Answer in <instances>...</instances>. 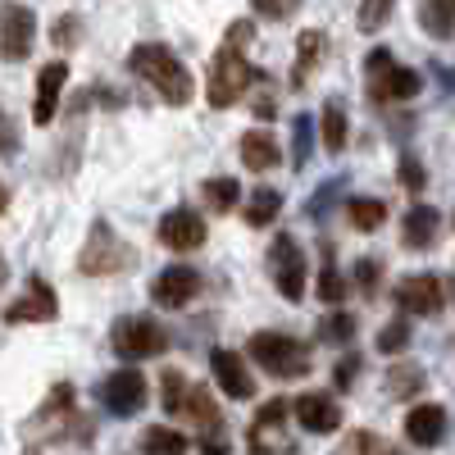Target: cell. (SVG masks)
I'll list each match as a JSON object with an SVG mask.
<instances>
[{"label":"cell","instance_id":"1","mask_svg":"<svg viewBox=\"0 0 455 455\" xmlns=\"http://www.w3.org/2000/svg\"><path fill=\"white\" fill-rule=\"evenodd\" d=\"M255 42V23L237 19V23H228V36H223V46L214 51L210 60V73H205V100L214 109H228V105H237L251 83L259 78V68L246 60V46Z\"/></svg>","mask_w":455,"mask_h":455},{"label":"cell","instance_id":"2","mask_svg":"<svg viewBox=\"0 0 455 455\" xmlns=\"http://www.w3.org/2000/svg\"><path fill=\"white\" fill-rule=\"evenodd\" d=\"M128 73H132V78H141L150 92H156L160 100H169L173 109L192 105V96H196L192 73H187V64H182L164 42H141V46H132V51H128Z\"/></svg>","mask_w":455,"mask_h":455},{"label":"cell","instance_id":"3","mask_svg":"<svg viewBox=\"0 0 455 455\" xmlns=\"http://www.w3.org/2000/svg\"><path fill=\"white\" fill-rule=\"evenodd\" d=\"M23 437L28 442H78V446H87L92 442V419L73 410V387L60 383L46 396V405L23 424Z\"/></svg>","mask_w":455,"mask_h":455},{"label":"cell","instance_id":"4","mask_svg":"<svg viewBox=\"0 0 455 455\" xmlns=\"http://www.w3.org/2000/svg\"><path fill=\"white\" fill-rule=\"evenodd\" d=\"M364 92H369V100H378V105H401V100H414L424 92V78L414 68H405V64H396V55L392 51H369V60H364Z\"/></svg>","mask_w":455,"mask_h":455},{"label":"cell","instance_id":"5","mask_svg":"<svg viewBox=\"0 0 455 455\" xmlns=\"http://www.w3.org/2000/svg\"><path fill=\"white\" fill-rule=\"evenodd\" d=\"M78 269L87 278H114V274H132L137 269V251L114 233L109 219H96L92 233H87V246L78 255Z\"/></svg>","mask_w":455,"mask_h":455},{"label":"cell","instance_id":"6","mask_svg":"<svg viewBox=\"0 0 455 455\" xmlns=\"http://www.w3.org/2000/svg\"><path fill=\"white\" fill-rule=\"evenodd\" d=\"M246 355L274 378H306L310 373V347L296 341L291 332H255Z\"/></svg>","mask_w":455,"mask_h":455},{"label":"cell","instance_id":"7","mask_svg":"<svg viewBox=\"0 0 455 455\" xmlns=\"http://www.w3.org/2000/svg\"><path fill=\"white\" fill-rule=\"evenodd\" d=\"M109 347L124 360H156L169 351V328L150 315H124L109 328Z\"/></svg>","mask_w":455,"mask_h":455},{"label":"cell","instance_id":"8","mask_svg":"<svg viewBox=\"0 0 455 455\" xmlns=\"http://www.w3.org/2000/svg\"><path fill=\"white\" fill-rule=\"evenodd\" d=\"M264 264H269V278H274V287H278V296L283 300H306V278H310V269H306V251H300V242L291 237V233H278L274 242H269V251H264Z\"/></svg>","mask_w":455,"mask_h":455},{"label":"cell","instance_id":"9","mask_svg":"<svg viewBox=\"0 0 455 455\" xmlns=\"http://www.w3.org/2000/svg\"><path fill=\"white\" fill-rule=\"evenodd\" d=\"M392 300L410 319H433V315L446 310V278L442 274H405L392 287Z\"/></svg>","mask_w":455,"mask_h":455},{"label":"cell","instance_id":"10","mask_svg":"<svg viewBox=\"0 0 455 455\" xmlns=\"http://www.w3.org/2000/svg\"><path fill=\"white\" fill-rule=\"evenodd\" d=\"M287 414H291V401H283V396L259 405V414H255L251 428H246V446H251V455H283V451H291Z\"/></svg>","mask_w":455,"mask_h":455},{"label":"cell","instance_id":"11","mask_svg":"<svg viewBox=\"0 0 455 455\" xmlns=\"http://www.w3.org/2000/svg\"><path fill=\"white\" fill-rule=\"evenodd\" d=\"M51 319H60V296H55V287L42 274H32L23 296L5 310V323L19 328V323H51Z\"/></svg>","mask_w":455,"mask_h":455},{"label":"cell","instance_id":"12","mask_svg":"<svg viewBox=\"0 0 455 455\" xmlns=\"http://www.w3.org/2000/svg\"><path fill=\"white\" fill-rule=\"evenodd\" d=\"M32 42H36V14L28 5H19V0L0 5V55L19 64L32 55Z\"/></svg>","mask_w":455,"mask_h":455},{"label":"cell","instance_id":"13","mask_svg":"<svg viewBox=\"0 0 455 455\" xmlns=\"http://www.w3.org/2000/svg\"><path fill=\"white\" fill-rule=\"evenodd\" d=\"M201 291H205V278L192 269V264H173V269L156 274V283H150V300H156L160 310H182V306H192Z\"/></svg>","mask_w":455,"mask_h":455},{"label":"cell","instance_id":"14","mask_svg":"<svg viewBox=\"0 0 455 455\" xmlns=\"http://www.w3.org/2000/svg\"><path fill=\"white\" fill-rule=\"evenodd\" d=\"M100 405L114 419H132L137 410H146V378L137 369H119L100 383Z\"/></svg>","mask_w":455,"mask_h":455},{"label":"cell","instance_id":"15","mask_svg":"<svg viewBox=\"0 0 455 455\" xmlns=\"http://www.w3.org/2000/svg\"><path fill=\"white\" fill-rule=\"evenodd\" d=\"M160 242H164L169 251H201V246H205V219H201L196 210H187V205L169 210V214L160 219Z\"/></svg>","mask_w":455,"mask_h":455},{"label":"cell","instance_id":"16","mask_svg":"<svg viewBox=\"0 0 455 455\" xmlns=\"http://www.w3.org/2000/svg\"><path fill=\"white\" fill-rule=\"evenodd\" d=\"M291 414L300 419V428L315 433V437L341 428V405H337L328 392H306V396H296V401H291Z\"/></svg>","mask_w":455,"mask_h":455},{"label":"cell","instance_id":"17","mask_svg":"<svg viewBox=\"0 0 455 455\" xmlns=\"http://www.w3.org/2000/svg\"><path fill=\"white\" fill-rule=\"evenodd\" d=\"M210 369H214V383H219L223 396H233V401H251V396H255V378H251V369L242 364L237 351L219 347V351L210 355Z\"/></svg>","mask_w":455,"mask_h":455},{"label":"cell","instance_id":"18","mask_svg":"<svg viewBox=\"0 0 455 455\" xmlns=\"http://www.w3.org/2000/svg\"><path fill=\"white\" fill-rule=\"evenodd\" d=\"M64 83H68V64H64V60L42 64V78H36V105H32V124H36V128L55 124V114H60V96H64Z\"/></svg>","mask_w":455,"mask_h":455},{"label":"cell","instance_id":"19","mask_svg":"<svg viewBox=\"0 0 455 455\" xmlns=\"http://www.w3.org/2000/svg\"><path fill=\"white\" fill-rule=\"evenodd\" d=\"M437 237H442V210H433L424 201L410 205L405 210V223H401V246L405 251H433Z\"/></svg>","mask_w":455,"mask_h":455},{"label":"cell","instance_id":"20","mask_svg":"<svg viewBox=\"0 0 455 455\" xmlns=\"http://www.w3.org/2000/svg\"><path fill=\"white\" fill-rule=\"evenodd\" d=\"M405 437H410V446H424V451L442 446L446 442V405H433V401L414 405L405 414Z\"/></svg>","mask_w":455,"mask_h":455},{"label":"cell","instance_id":"21","mask_svg":"<svg viewBox=\"0 0 455 455\" xmlns=\"http://www.w3.org/2000/svg\"><path fill=\"white\" fill-rule=\"evenodd\" d=\"M237 150H242V164H246L251 173H269V169H278V160H283L278 137H269L264 128H251V132H242Z\"/></svg>","mask_w":455,"mask_h":455},{"label":"cell","instance_id":"22","mask_svg":"<svg viewBox=\"0 0 455 455\" xmlns=\"http://www.w3.org/2000/svg\"><path fill=\"white\" fill-rule=\"evenodd\" d=\"M319 137H323V146L332 150V156H341V150H347L351 128H347V100H341V96H328V100H323V114H319Z\"/></svg>","mask_w":455,"mask_h":455},{"label":"cell","instance_id":"23","mask_svg":"<svg viewBox=\"0 0 455 455\" xmlns=\"http://www.w3.org/2000/svg\"><path fill=\"white\" fill-rule=\"evenodd\" d=\"M319 60H323V32H300L296 42V68H291V87L306 92L310 78L319 73Z\"/></svg>","mask_w":455,"mask_h":455},{"label":"cell","instance_id":"24","mask_svg":"<svg viewBox=\"0 0 455 455\" xmlns=\"http://www.w3.org/2000/svg\"><path fill=\"white\" fill-rule=\"evenodd\" d=\"M173 414H187L192 424H201V428H214V424H223V414H219V405H214V396L205 392V387H196V383H187L182 387V396H178V410Z\"/></svg>","mask_w":455,"mask_h":455},{"label":"cell","instance_id":"25","mask_svg":"<svg viewBox=\"0 0 455 455\" xmlns=\"http://www.w3.org/2000/svg\"><path fill=\"white\" fill-rule=\"evenodd\" d=\"M424 387H428V373H424L419 364H410V360L392 364L387 378H383V392H387L392 401H410V396H419Z\"/></svg>","mask_w":455,"mask_h":455},{"label":"cell","instance_id":"26","mask_svg":"<svg viewBox=\"0 0 455 455\" xmlns=\"http://www.w3.org/2000/svg\"><path fill=\"white\" fill-rule=\"evenodd\" d=\"M341 210H347V223L355 233H378L387 223V201H378V196H351Z\"/></svg>","mask_w":455,"mask_h":455},{"label":"cell","instance_id":"27","mask_svg":"<svg viewBox=\"0 0 455 455\" xmlns=\"http://www.w3.org/2000/svg\"><path fill=\"white\" fill-rule=\"evenodd\" d=\"M315 296H319V300H328V306H341V300L351 296V283H347V274L337 269V255H332V246H328V242H323V269H319Z\"/></svg>","mask_w":455,"mask_h":455},{"label":"cell","instance_id":"28","mask_svg":"<svg viewBox=\"0 0 455 455\" xmlns=\"http://www.w3.org/2000/svg\"><path fill=\"white\" fill-rule=\"evenodd\" d=\"M419 28L433 42H451L455 32V0H419Z\"/></svg>","mask_w":455,"mask_h":455},{"label":"cell","instance_id":"29","mask_svg":"<svg viewBox=\"0 0 455 455\" xmlns=\"http://www.w3.org/2000/svg\"><path fill=\"white\" fill-rule=\"evenodd\" d=\"M278 210H283V192H278V187H259V192H251L242 214H246L251 228H269L278 219Z\"/></svg>","mask_w":455,"mask_h":455},{"label":"cell","instance_id":"30","mask_svg":"<svg viewBox=\"0 0 455 455\" xmlns=\"http://www.w3.org/2000/svg\"><path fill=\"white\" fill-rule=\"evenodd\" d=\"M201 196H205V205L214 214H228V210H237V201H242V182L237 178H205Z\"/></svg>","mask_w":455,"mask_h":455},{"label":"cell","instance_id":"31","mask_svg":"<svg viewBox=\"0 0 455 455\" xmlns=\"http://www.w3.org/2000/svg\"><path fill=\"white\" fill-rule=\"evenodd\" d=\"M141 455H187V437H182L178 428H169V424L146 428V437H141Z\"/></svg>","mask_w":455,"mask_h":455},{"label":"cell","instance_id":"32","mask_svg":"<svg viewBox=\"0 0 455 455\" xmlns=\"http://www.w3.org/2000/svg\"><path fill=\"white\" fill-rule=\"evenodd\" d=\"M392 10H396V0H360V14H355V23H360V32H383L387 28V19H392Z\"/></svg>","mask_w":455,"mask_h":455},{"label":"cell","instance_id":"33","mask_svg":"<svg viewBox=\"0 0 455 455\" xmlns=\"http://www.w3.org/2000/svg\"><path fill=\"white\" fill-rule=\"evenodd\" d=\"M351 337H355V319L341 315V310H332L319 323V341H328V347H351Z\"/></svg>","mask_w":455,"mask_h":455},{"label":"cell","instance_id":"34","mask_svg":"<svg viewBox=\"0 0 455 455\" xmlns=\"http://www.w3.org/2000/svg\"><path fill=\"white\" fill-rule=\"evenodd\" d=\"M410 347V319H392L383 332H378V351L383 355H401Z\"/></svg>","mask_w":455,"mask_h":455},{"label":"cell","instance_id":"35","mask_svg":"<svg viewBox=\"0 0 455 455\" xmlns=\"http://www.w3.org/2000/svg\"><path fill=\"white\" fill-rule=\"evenodd\" d=\"M51 42L60 46V51H73L83 42V19L78 14H64V19H55V28H51Z\"/></svg>","mask_w":455,"mask_h":455},{"label":"cell","instance_id":"36","mask_svg":"<svg viewBox=\"0 0 455 455\" xmlns=\"http://www.w3.org/2000/svg\"><path fill=\"white\" fill-rule=\"evenodd\" d=\"M310 146H315V119L310 114H296V156H291L296 169L310 164Z\"/></svg>","mask_w":455,"mask_h":455},{"label":"cell","instance_id":"37","mask_svg":"<svg viewBox=\"0 0 455 455\" xmlns=\"http://www.w3.org/2000/svg\"><path fill=\"white\" fill-rule=\"evenodd\" d=\"M360 296H378V283H383V264L378 259H355V269H351Z\"/></svg>","mask_w":455,"mask_h":455},{"label":"cell","instance_id":"38","mask_svg":"<svg viewBox=\"0 0 455 455\" xmlns=\"http://www.w3.org/2000/svg\"><path fill=\"white\" fill-rule=\"evenodd\" d=\"M306 0H251V10L259 14V19H269V23H283V19H291Z\"/></svg>","mask_w":455,"mask_h":455},{"label":"cell","instance_id":"39","mask_svg":"<svg viewBox=\"0 0 455 455\" xmlns=\"http://www.w3.org/2000/svg\"><path fill=\"white\" fill-rule=\"evenodd\" d=\"M337 192H341V178H332V182H323V187H319V192H315V196L306 201V214H310L315 223H323V219H328V201H332Z\"/></svg>","mask_w":455,"mask_h":455},{"label":"cell","instance_id":"40","mask_svg":"<svg viewBox=\"0 0 455 455\" xmlns=\"http://www.w3.org/2000/svg\"><path fill=\"white\" fill-rule=\"evenodd\" d=\"M401 182L410 187V192H424V187H428V169H424V160L401 156Z\"/></svg>","mask_w":455,"mask_h":455},{"label":"cell","instance_id":"41","mask_svg":"<svg viewBox=\"0 0 455 455\" xmlns=\"http://www.w3.org/2000/svg\"><path fill=\"white\" fill-rule=\"evenodd\" d=\"M360 369H364V360H360L355 351H351V355H341V360H337V369H332V383H337L341 392H347V387L355 383V378H360Z\"/></svg>","mask_w":455,"mask_h":455},{"label":"cell","instance_id":"42","mask_svg":"<svg viewBox=\"0 0 455 455\" xmlns=\"http://www.w3.org/2000/svg\"><path fill=\"white\" fill-rule=\"evenodd\" d=\"M233 446H228V428L214 424V428H201V455H228Z\"/></svg>","mask_w":455,"mask_h":455},{"label":"cell","instance_id":"43","mask_svg":"<svg viewBox=\"0 0 455 455\" xmlns=\"http://www.w3.org/2000/svg\"><path fill=\"white\" fill-rule=\"evenodd\" d=\"M0 156H19V128L5 114V105H0Z\"/></svg>","mask_w":455,"mask_h":455},{"label":"cell","instance_id":"44","mask_svg":"<svg viewBox=\"0 0 455 455\" xmlns=\"http://www.w3.org/2000/svg\"><path fill=\"white\" fill-rule=\"evenodd\" d=\"M369 451H373V433H351L332 455H369Z\"/></svg>","mask_w":455,"mask_h":455},{"label":"cell","instance_id":"45","mask_svg":"<svg viewBox=\"0 0 455 455\" xmlns=\"http://www.w3.org/2000/svg\"><path fill=\"white\" fill-rule=\"evenodd\" d=\"M10 210V192H5V182H0V214Z\"/></svg>","mask_w":455,"mask_h":455},{"label":"cell","instance_id":"46","mask_svg":"<svg viewBox=\"0 0 455 455\" xmlns=\"http://www.w3.org/2000/svg\"><path fill=\"white\" fill-rule=\"evenodd\" d=\"M5 278H10V264H5V255H0V287H5Z\"/></svg>","mask_w":455,"mask_h":455}]
</instances>
